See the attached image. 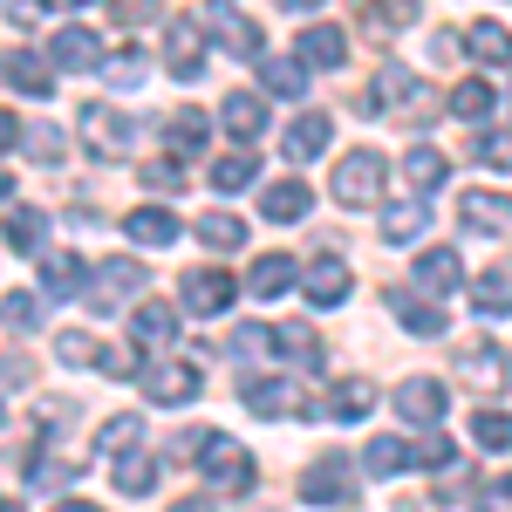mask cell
<instances>
[{
	"label": "cell",
	"mask_w": 512,
	"mask_h": 512,
	"mask_svg": "<svg viewBox=\"0 0 512 512\" xmlns=\"http://www.w3.org/2000/svg\"><path fill=\"white\" fill-rule=\"evenodd\" d=\"M137 178H144V192H178V185H185V171H178V158H151L144 171H137Z\"/></svg>",
	"instance_id": "obj_46"
},
{
	"label": "cell",
	"mask_w": 512,
	"mask_h": 512,
	"mask_svg": "<svg viewBox=\"0 0 512 512\" xmlns=\"http://www.w3.org/2000/svg\"><path fill=\"white\" fill-rule=\"evenodd\" d=\"M472 158L492 164V171H512V130H485V137L472 144Z\"/></svg>",
	"instance_id": "obj_44"
},
{
	"label": "cell",
	"mask_w": 512,
	"mask_h": 512,
	"mask_svg": "<svg viewBox=\"0 0 512 512\" xmlns=\"http://www.w3.org/2000/svg\"><path fill=\"white\" fill-rule=\"evenodd\" d=\"M301 62H308V69H342V62H349V35H342V28H301Z\"/></svg>",
	"instance_id": "obj_21"
},
{
	"label": "cell",
	"mask_w": 512,
	"mask_h": 512,
	"mask_svg": "<svg viewBox=\"0 0 512 512\" xmlns=\"http://www.w3.org/2000/svg\"><path fill=\"white\" fill-rule=\"evenodd\" d=\"M328 137H335V123H328V110H308V117L287 123V137H280V151L294 164H315L321 151H328Z\"/></svg>",
	"instance_id": "obj_11"
},
{
	"label": "cell",
	"mask_w": 512,
	"mask_h": 512,
	"mask_svg": "<svg viewBox=\"0 0 512 512\" xmlns=\"http://www.w3.org/2000/svg\"><path fill=\"white\" fill-rule=\"evenodd\" d=\"M48 62L55 69H103V35L96 28H62L48 41Z\"/></svg>",
	"instance_id": "obj_13"
},
{
	"label": "cell",
	"mask_w": 512,
	"mask_h": 512,
	"mask_svg": "<svg viewBox=\"0 0 512 512\" xmlns=\"http://www.w3.org/2000/svg\"><path fill=\"white\" fill-rule=\"evenodd\" d=\"M82 137H89V151H96V158H123L137 130H130V117H123V110L89 103V110H82Z\"/></svg>",
	"instance_id": "obj_7"
},
{
	"label": "cell",
	"mask_w": 512,
	"mask_h": 512,
	"mask_svg": "<svg viewBox=\"0 0 512 512\" xmlns=\"http://www.w3.org/2000/svg\"><path fill=\"white\" fill-rule=\"evenodd\" d=\"M0 82H14L21 96H48V89H55V62L35 55V48H7V55H0Z\"/></svg>",
	"instance_id": "obj_10"
},
{
	"label": "cell",
	"mask_w": 512,
	"mask_h": 512,
	"mask_svg": "<svg viewBox=\"0 0 512 512\" xmlns=\"http://www.w3.org/2000/svg\"><path fill=\"white\" fill-rule=\"evenodd\" d=\"M458 219H465L472 233H506V226H512V198L492 192V185H478V192L458 198Z\"/></svg>",
	"instance_id": "obj_12"
},
{
	"label": "cell",
	"mask_w": 512,
	"mask_h": 512,
	"mask_svg": "<svg viewBox=\"0 0 512 512\" xmlns=\"http://www.w3.org/2000/svg\"><path fill=\"white\" fill-rule=\"evenodd\" d=\"M164 137H171L178 158H192V151H205V137H212V117L205 110H178V117L164 123Z\"/></svg>",
	"instance_id": "obj_33"
},
{
	"label": "cell",
	"mask_w": 512,
	"mask_h": 512,
	"mask_svg": "<svg viewBox=\"0 0 512 512\" xmlns=\"http://www.w3.org/2000/svg\"><path fill=\"white\" fill-rule=\"evenodd\" d=\"M41 233H48V212L41 205H14L7 212V253H35Z\"/></svg>",
	"instance_id": "obj_32"
},
{
	"label": "cell",
	"mask_w": 512,
	"mask_h": 512,
	"mask_svg": "<svg viewBox=\"0 0 512 512\" xmlns=\"http://www.w3.org/2000/svg\"><path fill=\"white\" fill-rule=\"evenodd\" d=\"M62 7H89V0H62Z\"/></svg>",
	"instance_id": "obj_60"
},
{
	"label": "cell",
	"mask_w": 512,
	"mask_h": 512,
	"mask_svg": "<svg viewBox=\"0 0 512 512\" xmlns=\"http://www.w3.org/2000/svg\"><path fill=\"white\" fill-rule=\"evenodd\" d=\"M260 76H267L274 96H301V89H308V62H287V55H280V62H260Z\"/></svg>",
	"instance_id": "obj_41"
},
{
	"label": "cell",
	"mask_w": 512,
	"mask_h": 512,
	"mask_svg": "<svg viewBox=\"0 0 512 512\" xmlns=\"http://www.w3.org/2000/svg\"><path fill=\"white\" fill-rule=\"evenodd\" d=\"M246 410L267 417V424H274V417H315V403L294 390L287 376H253V383H246Z\"/></svg>",
	"instance_id": "obj_5"
},
{
	"label": "cell",
	"mask_w": 512,
	"mask_h": 512,
	"mask_svg": "<svg viewBox=\"0 0 512 512\" xmlns=\"http://www.w3.org/2000/svg\"><path fill=\"white\" fill-rule=\"evenodd\" d=\"M260 212H267L274 226H301V219L315 212V192H308L301 178H280V185H267V198H260Z\"/></svg>",
	"instance_id": "obj_18"
},
{
	"label": "cell",
	"mask_w": 512,
	"mask_h": 512,
	"mask_svg": "<svg viewBox=\"0 0 512 512\" xmlns=\"http://www.w3.org/2000/svg\"><path fill=\"white\" fill-rule=\"evenodd\" d=\"M171 512H219V506H212V499H178Z\"/></svg>",
	"instance_id": "obj_55"
},
{
	"label": "cell",
	"mask_w": 512,
	"mask_h": 512,
	"mask_svg": "<svg viewBox=\"0 0 512 512\" xmlns=\"http://www.w3.org/2000/svg\"><path fill=\"white\" fill-rule=\"evenodd\" d=\"M478 512H512V472H499L485 492H478Z\"/></svg>",
	"instance_id": "obj_50"
},
{
	"label": "cell",
	"mask_w": 512,
	"mask_h": 512,
	"mask_svg": "<svg viewBox=\"0 0 512 512\" xmlns=\"http://www.w3.org/2000/svg\"><path fill=\"white\" fill-rule=\"evenodd\" d=\"M451 458H458V451H451V437H444V431H437V424H431V437L417 444V465H431V472H444Z\"/></svg>",
	"instance_id": "obj_49"
},
{
	"label": "cell",
	"mask_w": 512,
	"mask_h": 512,
	"mask_svg": "<svg viewBox=\"0 0 512 512\" xmlns=\"http://www.w3.org/2000/svg\"><path fill=\"white\" fill-rule=\"evenodd\" d=\"M0 417H7V410H0Z\"/></svg>",
	"instance_id": "obj_61"
},
{
	"label": "cell",
	"mask_w": 512,
	"mask_h": 512,
	"mask_svg": "<svg viewBox=\"0 0 512 512\" xmlns=\"http://www.w3.org/2000/svg\"><path fill=\"white\" fill-rule=\"evenodd\" d=\"M465 55H472V62H492V69H506V62H512V28H499V21H472V28H465Z\"/></svg>",
	"instance_id": "obj_23"
},
{
	"label": "cell",
	"mask_w": 512,
	"mask_h": 512,
	"mask_svg": "<svg viewBox=\"0 0 512 512\" xmlns=\"http://www.w3.org/2000/svg\"><path fill=\"white\" fill-rule=\"evenodd\" d=\"M137 287H144V267H137V260H110V267L96 274V287H89V308H96V315H110L117 301L137 294Z\"/></svg>",
	"instance_id": "obj_14"
},
{
	"label": "cell",
	"mask_w": 512,
	"mask_h": 512,
	"mask_svg": "<svg viewBox=\"0 0 512 512\" xmlns=\"http://www.w3.org/2000/svg\"><path fill=\"white\" fill-rule=\"evenodd\" d=\"M219 123L233 130L239 144H246V137H260V123H267V96H260V89H233V96L219 103Z\"/></svg>",
	"instance_id": "obj_19"
},
{
	"label": "cell",
	"mask_w": 512,
	"mask_h": 512,
	"mask_svg": "<svg viewBox=\"0 0 512 512\" xmlns=\"http://www.w3.org/2000/svg\"><path fill=\"white\" fill-rule=\"evenodd\" d=\"M458 280H465V267H458V253H451V246H431V253L417 260V294H431V301H444Z\"/></svg>",
	"instance_id": "obj_20"
},
{
	"label": "cell",
	"mask_w": 512,
	"mask_h": 512,
	"mask_svg": "<svg viewBox=\"0 0 512 512\" xmlns=\"http://www.w3.org/2000/svg\"><path fill=\"white\" fill-rule=\"evenodd\" d=\"M383 178H390V164H383V151H369V144H355L349 158L335 164V178H328V192L342 198V205H376V198H383Z\"/></svg>",
	"instance_id": "obj_2"
},
{
	"label": "cell",
	"mask_w": 512,
	"mask_h": 512,
	"mask_svg": "<svg viewBox=\"0 0 512 512\" xmlns=\"http://www.w3.org/2000/svg\"><path fill=\"white\" fill-rule=\"evenodd\" d=\"M396 410H403L410 424L431 431L437 417H444V383H437V376H410V383H396Z\"/></svg>",
	"instance_id": "obj_15"
},
{
	"label": "cell",
	"mask_w": 512,
	"mask_h": 512,
	"mask_svg": "<svg viewBox=\"0 0 512 512\" xmlns=\"http://www.w3.org/2000/svg\"><path fill=\"white\" fill-rule=\"evenodd\" d=\"M233 294H239V280L226 274V267H192V274H185V287H178L185 315H205V321L226 315V308H233Z\"/></svg>",
	"instance_id": "obj_4"
},
{
	"label": "cell",
	"mask_w": 512,
	"mask_h": 512,
	"mask_svg": "<svg viewBox=\"0 0 512 512\" xmlns=\"http://www.w3.org/2000/svg\"><path fill=\"white\" fill-rule=\"evenodd\" d=\"M472 308H478L485 321L512 315V260H492V267L472 280Z\"/></svg>",
	"instance_id": "obj_17"
},
{
	"label": "cell",
	"mask_w": 512,
	"mask_h": 512,
	"mask_svg": "<svg viewBox=\"0 0 512 512\" xmlns=\"http://www.w3.org/2000/svg\"><path fill=\"white\" fill-rule=\"evenodd\" d=\"M110 478H117V492H130V499H144L151 485H158V465L130 444V451H117V465H110Z\"/></svg>",
	"instance_id": "obj_29"
},
{
	"label": "cell",
	"mask_w": 512,
	"mask_h": 512,
	"mask_svg": "<svg viewBox=\"0 0 512 512\" xmlns=\"http://www.w3.org/2000/svg\"><path fill=\"white\" fill-rule=\"evenodd\" d=\"M369 410H376V383H362V376H349V383L328 390V417H335V424H362Z\"/></svg>",
	"instance_id": "obj_24"
},
{
	"label": "cell",
	"mask_w": 512,
	"mask_h": 512,
	"mask_svg": "<svg viewBox=\"0 0 512 512\" xmlns=\"http://www.w3.org/2000/svg\"><path fill=\"white\" fill-rule=\"evenodd\" d=\"M21 137H28V158L62 164V130H55V123H35V130H21Z\"/></svg>",
	"instance_id": "obj_45"
},
{
	"label": "cell",
	"mask_w": 512,
	"mask_h": 512,
	"mask_svg": "<svg viewBox=\"0 0 512 512\" xmlns=\"http://www.w3.org/2000/svg\"><path fill=\"white\" fill-rule=\"evenodd\" d=\"M349 492H355L349 458H315V465L301 472V499H308V506H342Z\"/></svg>",
	"instance_id": "obj_9"
},
{
	"label": "cell",
	"mask_w": 512,
	"mask_h": 512,
	"mask_svg": "<svg viewBox=\"0 0 512 512\" xmlns=\"http://www.w3.org/2000/svg\"><path fill=\"white\" fill-rule=\"evenodd\" d=\"M246 287H253L260 301H280V294L294 287V260H287V253H267V260H253V274H246Z\"/></svg>",
	"instance_id": "obj_30"
},
{
	"label": "cell",
	"mask_w": 512,
	"mask_h": 512,
	"mask_svg": "<svg viewBox=\"0 0 512 512\" xmlns=\"http://www.w3.org/2000/svg\"><path fill=\"white\" fill-rule=\"evenodd\" d=\"M403 178H410V192H417V198H431L437 185L451 178V158H444V151H431V144H417V151L403 158Z\"/></svg>",
	"instance_id": "obj_26"
},
{
	"label": "cell",
	"mask_w": 512,
	"mask_h": 512,
	"mask_svg": "<svg viewBox=\"0 0 512 512\" xmlns=\"http://www.w3.org/2000/svg\"><path fill=\"white\" fill-rule=\"evenodd\" d=\"M253 178H260V158H253L246 144H239V151H226V158L212 164V192H246Z\"/></svg>",
	"instance_id": "obj_34"
},
{
	"label": "cell",
	"mask_w": 512,
	"mask_h": 512,
	"mask_svg": "<svg viewBox=\"0 0 512 512\" xmlns=\"http://www.w3.org/2000/svg\"><path fill=\"white\" fill-rule=\"evenodd\" d=\"M137 383H144L151 403L178 410V403H192V396H198V369H192V362H151V369H137Z\"/></svg>",
	"instance_id": "obj_6"
},
{
	"label": "cell",
	"mask_w": 512,
	"mask_h": 512,
	"mask_svg": "<svg viewBox=\"0 0 512 512\" xmlns=\"http://www.w3.org/2000/svg\"><path fill=\"white\" fill-rule=\"evenodd\" d=\"M383 308H390L410 335H444V308H437L431 294H403V287H390V294H383Z\"/></svg>",
	"instance_id": "obj_16"
},
{
	"label": "cell",
	"mask_w": 512,
	"mask_h": 512,
	"mask_svg": "<svg viewBox=\"0 0 512 512\" xmlns=\"http://www.w3.org/2000/svg\"><path fill=\"white\" fill-rule=\"evenodd\" d=\"M444 103H451V117H465V123H478V117H492V110H499V89H492V82H458V89H451V96H444Z\"/></svg>",
	"instance_id": "obj_31"
},
{
	"label": "cell",
	"mask_w": 512,
	"mask_h": 512,
	"mask_svg": "<svg viewBox=\"0 0 512 512\" xmlns=\"http://www.w3.org/2000/svg\"><path fill=\"white\" fill-rule=\"evenodd\" d=\"M198 472H205V485L212 492H253V478H260V465H253V451L246 444H233V437H198Z\"/></svg>",
	"instance_id": "obj_1"
},
{
	"label": "cell",
	"mask_w": 512,
	"mask_h": 512,
	"mask_svg": "<svg viewBox=\"0 0 512 512\" xmlns=\"http://www.w3.org/2000/svg\"><path fill=\"white\" fill-rule=\"evenodd\" d=\"M55 355H62V362H76V369H96L103 342H96V335H82V328H62V335H55Z\"/></svg>",
	"instance_id": "obj_43"
},
{
	"label": "cell",
	"mask_w": 512,
	"mask_h": 512,
	"mask_svg": "<svg viewBox=\"0 0 512 512\" xmlns=\"http://www.w3.org/2000/svg\"><path fill=\"white\" fill-rule=\"evenodd\" d=\"M472 437L485 444V451H512V417H506V410H492V403H485V410L472 417Z\"/></svg>",
	"instance_id": "obj_40"
},
{
	"label": "cell",
	"mask_w": 512,
	"mask_h": 512,
	"mask_svg": "<svg viewBox=\"0 0 512 512\" xmlns=\"http://www.w3.org/2000/svg\"><path fill=\"white\" fill-rule=\"evenodd\" d=\"M151 7H158V0H117V7H110V14H117V21H144V14H151Z\"/></svg>",
	"instance_id": "obj_53"
},
{
	"label": "cell",
	"mask_w": 512,
	"mask_h": 512,
	"mask_svg": "<svg viewBox=\"0 0 512 512\" xmlns=\"http://www.w3.org/2000/svg\"><path fill=\"white\" fill-rule=\"evenodd\" d=\"M458 362H465V383H499V362H506V355L492 349V342H465Z\"/></svg>",
	"instance_id": "obj_39"
},
{
	"label": "cell",
	"mask_w": 512,
	"mask_h": 512,
	"mask_svg": "<svg viewBox=\"0 0 512 512\" xmlns=\"http://www.w3.org/2000/svg\"><path fill=\"white\" fill-rule=\"evenodd\" d=\"M192 233L205 239V246H212V253H219V246H226V253H233V246H246V226H239L233 212H205V219H198Z\"/></svg>",
	"instance_id": "obj_38"
},
{
	"label": "cell",
	"mask_w": 512,
	"mask_h": 512,
	"mask_svg": "<svg viewBox=\"0 0 512 512\" xmlns=\"http://www.w3.org/2000/svg\"><path fill=\"white\" fill-rule=\"evenodd\" d=\"M287 7H321V0H287Z\"/></svg>",
	"instance_id": "obj_58"
},
{
	"label": "cell",
	"mask_w": 512,
	"mask_h": 512,
	"mask_svg": "<svg viewBox=\"0 0 512 512\" xmlns=\"http://www.w3.org/2000/svg\"><path fill=\"white\" fill-rule=\"evenodd\" d=\"M41 287H48L55 301H69V294L82 287V260L76 253H41Z\"/></svg>",
	"instance_id": "obj_35"
},
{
	"label": "cell",
	"mask_w": 512,
	"mask_h": 512,
	"mask_svg": "<svg viewBox=\"0 0 512 512\" xmlns=\"http://www.w3.org/2000/svg\"><path fill=\"white\" fill-rule=\"evenodd\" d=\"M164 62H171V76L178 82H192L198 76V21H178V28H164Z\"/></svg>",
	"instance_id": "obj_25"
},
{
	"label": "cell",
	"mask_w": 512,
	"mask_h": 512,
	"mask_svg": "<svg viewBox=\"0 0 512 512\" xmlns=\"http://www.w3.org/2000/svg\"><path fill=\"white\" fill-rule=\"evenodd\" d=\"M137 437H144V417H110V424L96 431V451H103V458H117V451L137 444Z\"/></svg>",
	"instance_id": "obj_42"
},
{
	"label": "cell",
	"mask_w": 512,
	"mask_h": 512,
	"mask_svg": "<svg viewBox=\"0 0 512 512\" xmlns=\"http://www.w3.org/2000/svg\"><path fill=\"white\" fill-rule=\"evenodd\" d=\"M0 198H14V178H7V171H0Z\"/></svg>",
	"instance_id": "obj_57"
},
{
	"label": "cell",
	"mask_w": 512,
	"mask_h": 512,
	"mask_svg": "<svg viewBox=\"0 0 512 512\" xmlns=\"http://www.w3.org/2000/svg\"><path fill=\"white\" fill-rule=\"evenodd\" d=\"M103 76H110V82H137V76H144V55H117V62H103Z\"/></svg>",
	"instance_id": "obj_51"
},
{
	"label": "cell",
	"mask_w": 512,
	"mask_h": 512,
	"mask_svg": "<svg viewBox=\"0 0 512 512\" xmlns=\"http://www.w3.org/2000/svg\"><path fill=\"white\" fill-rule=\"evenodd\" d=\"M424 226H431V198H403V205L383 212V239H390V246H410Z\"/></svg>",
	"instance_id": "obj_27"
},
{
	"label": "cell",
	"mask_w": 512,
	"mask_h": 512,
	"mask_svg": "<svg viewBox=\"0 0 512 512\" xmlns=\"http://www.w3.org/2000/svg\"><path fill=\"white\" fill-rule=\"evenodd\" d=\"M14 144H21V117H7V110H0V158H7Z\"/></svg>",
	"instance_id": "obj_54"
},
{
	"label": "cell",
	"mask_w": 512,
	"mask_h": 512,
	"mask_svg": "<svg viewBox=\"0 0 512 512\" xmlns=\"http://www.w3.org/2000/svg\"><path fill=\"white\" fill-rule=\"evenodd\" d=\"M123 233L137 239V246H151V253H164V246L178 239V219H171L164 205H137V212L123 219Z\"/></svg>",
	"instance_id": "obj_22"
},
{
	"label": "cell",
	"mask_w": 512,
	"mask_h": 512,
	"mask_svg": "<svg viewBox=\"0 0 512 512\" xmlns=\"http://www.w3.org/2000/svg\"><path fill=\"white\" fill-rule=\"evenodd\" d=\"M55 512H96V506H89V499H62Z\"/></svg>",
	"instance_id": "obj_56"
},
{
	"label": "cell",
	"mask_w": 512,
	"mask_h": 512,
	"mask_svg": "<svg viewBox=\"0 0 512 512\" xmlns=\"http://www.w3.org/2000/svg\"><path fill=\"white\" fill-rule=\"evenodd\" d=\"M0 7H7V21H21V28H35V21H41V7H48V0H0Z\"/></svg>",
	"instance_id": "obj_52"
},
{
	"label": "cell",
	"mask_w": 512,
	"mask_h": 512,
	"mask_svg": "<svg viewBox=\"0 0 512 512\" xmlns=\"http://www.w3.org/2000/svg\"><path fill=\"white\" fill-rule=\"evenodd\" d=\"M301 287H308V308H342V301H349V287H355V274H349V260H342V253H321L315 267L301 274Z\"/></svg>",
	"instance_id": "obj_8"
},
{
	"label": "cell",
	"mask_w": 512,
	"mask_h": 512,
	"mask_svg": "<svg viewBox=\"0 0 512 512\" xmlns=\"http://www.w3.org/2000/svg\"><path fill=\"white\" fill-rule=\"evenodd\" d=\"M198 28H212V41H226V55H239V62H260V28L239 14L233 0H205V7H198Z\"/></svg>",
	"instance_id": "obj_3"
},
{
	"label": "cell",
	"mask_w": 512,
	"mask_h": 512,
	"mask_svg": "<svg viewBox=\"0 0 512 512\" xmlns=\"http://www.w3.org/2000/svg\"><path fill=\"white\" fill-rule=\"evenodd\" d=\"M226 349L246 362V355H274V328H233V342Z\"/></svg>",
	"instance_id": "obj_48"
},
{
	"label": "cell",
	"mask_w": 512,
	"mask_h": 512,
	"mask_svg": "<svg viewBox=\"0 0 512 512\" xmlns=\"http://www.w3.org/2000/svg\"><path fill=\"white\" fill-rule=\"evenodd\" d=\"M0 512H21V506H14V499H0Z\"/></svg>",
	"instance_id": "obj_59"
},
{
	"label": "cell",
	"mask_w": 512,
	"mask_h": 512,
	"mask_svg": "<svg viewBox=\"0 0 512 512\" xmlns=\"http://www.w3.org/2000/svg\"><path fill=\"white\" fill-rule=\"evenodd\" d=\"M0 321H7V328H21V335H28V328H35V321H41L35 294H7V301H0Z\"/></svg>",
	"instance_id": "obj_47"
},
{
	"label": "cell",
	"mask_w": 512,
	"mask_h": 512,
	"mask_svg": "<svg viewBox=\"0 0 512 512\" xmlns=\"http://www.w3.org/2000/svg\"><path fill=\"white\" fill-rule=\"evenodd\" d=\"M274 349H280V355H294L301 369H321V342H315V328H301V321L274 328Z\"/></svg>",
	"instance_id": "obj_37"
},
{
	"label": "cell",
	"mask_w": 512,
	"mask_h": 512,
	"mask_svg": "<svg viewBox=\"0 0 512 512\" xmlns=\"http://www.w3.org/2000/svg\"><path fill=\"white\" fill-rule=\"evenodd\" d=\"M410 458H417V451H410L403 437H369V451H362V465H369L376 478H396Z\"/></svg>",
	"instance_id": "obj_36"
},
{
	"label": "cell",
	"mask_w": 512,
	"mask_h": 512,
	"mask_svg": "<svg viewBox=\"0 0 512 512\" xmlns=\"http://www.w3.org/2000/svg\"><path fill=\"white\" fill-rule=\"evenodd\" d=\"M130 335H137V349H171V342H178V315L151 301V308L130 315Z\"/></svg>",
	"instance_id": "obj_28"
}]
</instances>
